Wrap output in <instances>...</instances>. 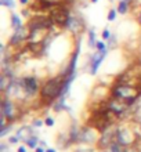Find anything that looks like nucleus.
Listing matches in <instances>:
<instances>
[{"label": "nucleus", "instance_id": "f257e3e1", "mask_svg": "<svg viewBox=\"0 0 141 152\" xmlns=\"http://www.w3.org/2000/svg\"><path fill=\"white\" fill-rule=\"evenodd\" d=\"M66 76L61 75L57 76V77H53L50 80H47L44 83V86L42 87V100L46 102V104H50L54 100H57L58 97L62 95V91H64L65 83H66Z\"/></svg>", "mask_w": 141, "mask_h": 152}, {"label": "nucleus", "instance_id": "f03ea898", "mask_svg": "<svg viewBox=\"0 0 141 152\" xmlns=\"http://www.w3.org/2000/svg\"><path fill=\"white\" fill-rule=\"evenodd\" d=\"M111 93H112V97H115L118 100H122L127 104H131L138 98V95L141 94V90L136 89L130 84H126V83H118L112 87Z\"/></svg>", "mask_w": 141, "mask_h": 152}, {"label": "nucleus", "instance_id": "7ed1b4c3", "mask_svg": "<svg viewBox=\"0 0 141 152\" xmlns=\"http://www.w3.org/2000/svg\"><path fill=\"white\" fill-rule=\"evenodd\" d=\"M53 19L51 17H43V15H38V17H33L31 21H29V33H33V32L38 31H49L53 26Z\"/></svg>", "mask_w": 141, "mask_h": 152}, {"label": "nucleus", "instance_id": "20e7f679", "mask_svg": "<svg viewBox=\"0 0 141 152\" xmlns=\"http://www.w3.org/2000/svg\"><path fill=\"white\" fill-rule=\"evenodd\" d=\"M69 18H70V15H69V11H68L66 7L60 6V4L54 6V8H53V11H51V19L55 25L66 28Z\"/></svg>", "mask_w": 141, "mask_h": 152}, {"label": "nucleus", "instance_id": "39448f33", "mask_svg": "<svg viewBox=\"0 0 141 152\" xmlns=\"http://www.w3.org/2000/svg\"><path fill=\"white\" fill-rule=\"evenodd\" d=\"M118 130H119V129L115 126H109L107 130H104L103 133H101L100 140H98V147H100L101 149H108L114 142H116Z\"/></svg>", "mask_w": 141, "mask_h": 152}, {"label": "nucleus", "instance_id": "423d86ee", "mask_svg": "<svg viewBox=\"0 0 141 152\" xmlns=\"http://www.w3.org/2000/svg\"><path fill=\"white\" fill-rule=\"evenodd\" d=\"M127 107H129L127 102L122 101V100H118V98H115V97L107 102V108H108L114 115H118V116L122 115L123 112L127 109Z\"/></svg>", "mask_w": 141, "mask_h": 152}, {"label": "nucleus", "instance_id": "0eeeda50", "mask_svg": "<svg viewBox=\"0 0 141 152\" xmlns=\"http://www.w3.org/2000/svg\"><path fill=\"white\" fill-rule=\"evenodd\" d=\"M21 87L25 90V93L28 95H33L36 91H38L39 89V83L38 80L35 79V77H32V76H29V77H24L22 80H21Z\"/></svg>", "mask_w": 141, "mask_h": 152}, {"label": "nucleus", "instance_id": "6e6552de", "mask_svg": "<svg viewBox=\"0 0 141 152\" xmlns=\"http://www.w3.org/2000/svg\"><path fill=\"white\" fill-rule=\"evenodd\" d=\"M134 141V134L131 133L127 129H119L118 130V137H116V142H119L123 147H129L130 144H133Z\"/></svg>", "mask_w": 141, "mask_h": 152}, {"label": "nucleus", "instance_id": "1a4fd4ad", "mask_svg": "<svg viewBox=\"0 0 141 152\" xmlns=\"http://www.w3.org/2000/svg\"><path fill=\"white\" fill-rule=\"evenodd\" d=\"M105 54H107V51H98L97 50V53L93 55L91 62H90V73H91V75H96L97 73V69L100 68V65H101V62H103Z\"/></svg>", "mask_w": 141, "mask_h": 152}, {"label": "nucleus", "instance_id": "9d476101", "mask_svg": "<svg viewBox=\"0 0 141 152\" xmlns=\"http://www.w3.org/2000/svg\"><path fill=\"white\" fill-rule=\"evenodd\" d=\"M1 115H4L7 119H13L14 118V104L11 101L3 100L1 102Z\"/></svg>", "mask_w": 141, "mask_h": 152}, {"label": "nucleus", "instance_id": "9b49d317", "mask_svg": "<svg viewBox=\"0 0 141 152\" xmlns=\"http://www.w3.org/2000/svg\"><path fill=\"white\" fill-rule=\"evenodd\" d=\"M31 134H32V131H31V129H29V127H22V129H19V130H18V134H17V136L19 137V140L26 141L29 137H32Z\"/></svg>", "mask_w": 141, "mask_h": 152}, {"label": "nucleus", "instance_id": "f8f14e48", "mask_svg": "<svg viewBox=\"0 0 141 152\" xmlns=\"http://www.w3.org/2000/svg\"><path fill=\"white\" fill-rule=\"evenodd\" d=\"M26 142V145L29 147V148H38V142H40V141H39V138L38 137H29V138L26 140L25 141Z\"/></svg>", "mask_w": 141, "mask_h": 152}, {"label": "nucleus", "instance_id": "ddd939ff", "mask_svg": "<svg viewBox=\"0 0 141 152\" xmlns=\"http://www.w3.org/2000/svg\"><path fill=\"white\" fill-rule=\"evenodd\" d=\"M11 25L14 26V29H18V28L22 26V22H21V19H19L18 15H15V14L11 15Z\"/></svg>", "mask_w": 141, "mask_h": 152}, {"label": "nucleus", "instance_id": "4468645a", "mask_svg": "<svg viewBox=\"0 0 141 152\" xmlns=\"http://www.w3.org/2000/svg\"><path fill=\"white\" fill-rule=\"evenodd\" d=\"M127 7H129V3L126 0H122V1L119 3V6H118V13L126 14L127 13Z\"/></svg>", "mask_w": 141, "mask_h": 152}, {"label": "nucleus", "instance_id": "2eb2a0df", "mask_svg": "<svg viewBox=\"0 0 141 152\" xmlns=\"http://www.w3.org/2000/svg\"><path fill=\"white\" fill-rule=\"evenodd\" d=\"M89 42H90V46H91V47H94V46H96V35H94V29H90Z\"/></svg>", "mask_w": 141, "mask_h": 152}, {"label": "nucleus", "instance_id": "dca6fc26", "mask_svg": "<svg viewBox=\"0 0 141 152\" xmlns=\"http://www.w3.org/2000/svg\"><path fill=\"white\" fill-rule=\"evenodd\" d=\"M0 3L3 4V6H6V7H15V4H14V1L13 0H0Z\"/></svg>", "mask_w": 141, "mask_h": 152}, {"label": "nucleus", "instance_id": "f3484780", "mask_svg": "<svg viewBox=\"0 0 141 152\" xmlns=\"http://www.w3.org/2000/svg\"><path fill=\"white\" fill-rule=\"evenodd\" d=\"M108 21H114V19L116 18V10H114V8H111L109 10V13H108Z\"/></svg>", "mask_w": 141, "mask_h": 152}, {"label": "nucleus", "instance_id": "a211bd4d", "mask_svg": "<svg viewBox=\"0 0 141 152\" xmlns=\"http://www.w3.org/2000/svg\"><path fill=\"white\" fill-rule=\"evenodd\" d=\"M96 47L98 49V51H107V47H105V45H104L103 42H97Z\"/></svg>", "mask_w": 141, "mask_h": 152}, {"label": "nucleus", "instance_id": "6ab92c4d", "mask_svg": "<svg viewBox=\"0 0 141 152\" xmlns=\"http://www.w3.org/2000/svg\"><path fill=\"white\" fill-rule=\"evenodd\" d=\"M44 125H46V126H49V127L54 126V119H53V118H46V119H44Z\"/></svg>", "mask_w": 141, "mask_h": 152}, {"label": "nucleus", "instance_id": "aec40b11", "mask_svg": "<svg viewBox=\"0 0 141 152\" xmlns=\"http://www.w3.org/2000/svg\"><path fill=\"white\" fill-rule=\"evenodd\" d=\"M122 152H140L137 148H133V147H123Z\"/></svg>", "mask_w": 141, "mask_h": 152}, {"label": "nucleus", "instance_id": "412c9836", "mask_svg": "<svg viewBox=\"0 0 141 152\" xmlns=\"http://www.w3.org/2000/svg\"><path fill=\"white\" fill-rule=\"evenodd\" d=\"M18 141H19L18 136H15V137H10V138H8V142H10V144H17Z\"/></svg>", "mask_w": 141, "mask_h": 152}, {"label": "nucleus", "instance_id": "4be33fe9", "mask_svg": "<svg viewBox=\"0 0 141 152\" xmlns=\"http://www.w3.org/2000/svg\"><path fill=\"white\" fill-rule=\"evenodd\" d=\"M103 38H104V39H109V31H108V29H104Z\"/></svg>", "mask_w": 141, "mask_h": 152}, {"label": "nucleus", "instance_id": "5701e85b", "mask_svg": "<svg viewBox=\"0 0 141 152\" xmlns=\"http://www.w3.org/2000/svg\"><path fill=\"white\" fill-rule=\"evenodd\" d=\"M44 122H42V121H35L33 122V126H38V127H40L42 125H43Z\"/></svg>", "mask_w": 141, "mask_h": 152}, {"label": "nucleus", "instance_id": "b1692460", "mask_svg": "<svg viewBox=\"0 0 141 152\" xmlns=\"http://www.w3.org/2000/svg\"><path fill=\"white\" fill-rule=\"evenodd\" d=\"M35 152H46L43 149V147H38V148H35Z\"/></svg>", "mask_w": 141, "mask_h": 152}, {"label": "nucleus", "instance_id": "393cba45", "mask_svg": "<svg viewBox=\"0 0 141 152\" xmlns=\"http://www.w3.org/2000/svg\"><path fill=\"white\" fill-rule=\"evenodd\" d=\"M0 148H1V152H6L7 151V147L4 145V144H1V145H0Z\"/></svg>", "mask_w": 141, "mask_h": 152}, {"label": "nucleus", "instance_id": "a878e982", "mask_svg": "<svg viewBox=\"0 0 141 152\" xmlns=\"http://www.w3.org/2000/svg\"><path fill=\"white\" fill-rule=\"evenodd\" d=\"M17 152H26L25 147H19V148H18V151H17Z\"/></svg>", "mask_w": 141, "mask_h": 152}, {"label": "nucleus", "instance_id": "bb28decb", "mask_svg": "<svg viewBox=\"0 0 141 152\" xmlns=\"http://www.w3.org/2000/svg\"><path fill=\"white\" fill-rule=\"evenodd\" d=\"M77 152H93V149H79Z\"/></svg>", "mask_w": 141, "mask_h": 152}, {"label": "nucleus", "instance_id": "cd10ccee", "mask_svg": "<svg viewBox=\"0 0 141 152\" xmlns=\"http://www.w3.org/2000/svg\"><path fill=\"white\" fill-rule=\"evenodd\" d=\"M46 152H55V149H53V148H49V149H46Z\"/></svg>", "mask_w": 141, "mask_h": 152}, {"label": "nucleus", "instance_id": "c85d7f7f", "mask_svg": "<svg viewBox=\"0 0 141 152\" xmlns=\"http://www.w3.org/2000/svg\"><path fill=\"white\" fill-rule=\"evenodd\" d=\"M19 1H21L22 4H28V0H19Z\"/></svg>", "mask_w": 141, "mask_h": 152}, {"label": "nucleus", "instance_id": "c756f323", "mask_svg": "<svg viewBox=\"0 0 141 152\" xmlns=\"http://www.w3.org/2000/svg\"><path fill=\"white\" fill-rule=\"evenodd\" d=\"M138 22H140V25H141V13H140V15H138Z\"/></svg>", "mask_w": 141, "mask_h": 152}, {"label": "nucleus", "instance_id": "7c9ffc66", "mask_svg": "<svg viewBox=\"0 0 141 152\" xmlns=\"http://www.w3.org/2000/svg\"><path fill=\"white\" fill-rule=\"evenodd\" d=\"M91 1H93V3H97V1H98V0H91Z\"/></svg>", "mask_w": 141, "mask_h": 152}]
</instances>
